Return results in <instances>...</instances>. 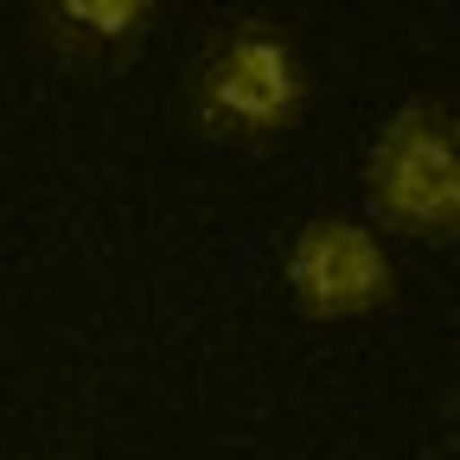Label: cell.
I'll use <instances>...</instances> for the list:
<instances>
[{"mask_svg": "<svg viewBox=\"0 0 460 460\" xmlns=\"http://www.w3.org/2000/svg\"><path fill=\"white\" fill-rule=\"evenodd\" d=\"M365 224L390 243H454L460 237V122L441 96H402L358 166Z\"/></svg>", "mask_w": 460, "mask_h": 460, "instance_id": "2", "label": "cell"}, {"mask_svg": "<svg viewBox=\"0 0 460 460\" xmlns=\"http://www.w3.org/2000/svg\"><path fill=\"white\" fill-rule=\"evenodd\" d=\"M281 288L301 320L314 326H352L396 307L402 275L377 230L352 211H314L295 224L281 250Z\"/></svg>", "mask_w": 460, "mask_h": 460, "instance_id": "3", "label": "cell"}, {"mask_svg": "<svg viewBox=\"0 0 460 460\" xmlns=\"http://www.w3.org/2000/svg\"><path fill=\"white\" fill-rule=\"evenodd\" d=\"M166 0H32V39L58 71L109 84L154 45Z\"/></svg>", "mask_w": 460, "mask_h": 460, "instance_id": "4", "label": "cell"}, {"mask_svg": "<svg viewBox=\"0 0 460 460\" xmlns=\"http://www.w3.org/2000/svg\"><path fill=\"white\" fill-rule=\"evenodd\" d=\"M314 109V65L275 13H224L180 77L172 115L199 147L275 154L301 135Z\"/></svg>", "mask_w": 460, "mask_h": 460, "instance_id": "1", "label": "cell"}]
</instances>
